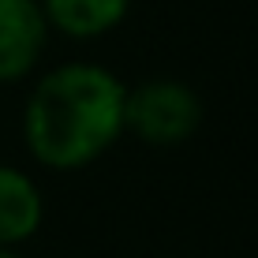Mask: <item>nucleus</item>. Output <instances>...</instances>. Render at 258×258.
I'll return each instance as SVG.
<instances>
[{
  "label": "nucleus",
  "instance_id": "nucleus-1",
  "mask_svg": "<svg viewBox=\"0 0 258 258\" xmlns=\"http://www.w3.org/2000/svg\"><path fill=\"white\" fill-rule=\"evenodd\" d=\"M127 83L97 60H64L38 75L23 105V142L34 165L79 172L127 135Z\"/></svg>",
  "mask_w": 258,
  "mask_h": 258
},
{
  "label": "nucleus",
  "instance_id": "nucleus-2",
  "mask_svg": "<svg viewBox=\"0 0 258 258\" xmlns=\"http://www.w3.org/2000/svg\"><path fill=\"white\" fill-rule=\"evenodd\" d=\"M123 127L154 150L183 146L202 127V101L180 79H146L139 86H127Z\"/></svg>",
  "mask_w": 258,
  "mask_h": 258
},
{
  "label": "nucleus",
  "instance_id": "nucleus-3",
  "mask_svg": "<svg viewBox=\"0 0 258 258\" xmlns=\"http://www.w3.org/2000/svg\"><path fill=\"white\" fill-rule=\"evenodd\" d=\"M41 0H0V86H15L38 71L49 49Z\"/></svg>",
  "mask_w": 258,
  "mask_h": 258
},
{
  "label": "nucleus",
  "instance_id": "nucleus-4",
  "mask_svg": "<svg viewBox=\"0 0 258 258\" xmlns=\"http://www.w3.org/2000/svg\"><path fill=\"white\" fill-rule=\"evenodd\" d=\"M45 225V195L30 172L0 161V247H23Z\"/></svg>",
  "mask_w": 258,
  "mask_h": 258
},
{
  "label": "nucleus",
  "instance_id": "nucleus-5",
  "mask_svg": "<svg viewBox=\"0 0 258 258\" xmlns=\"http://www.w3.org/2000/svg\"><path fill=\"white\" fill-rule=\"evenodd\" d=\"M135 0H41L52 34L71 41H97L127 19Z\"/></svg>",
  "mask_w": 258,
  "mask_h": 258
},
{
  "label": "nucleus",
  "instance_id": "nucleus-6",
  "mask_svg": "<svg viewBox=\"0 0 258 258\" xmlns=\"http://www.w3.org/2000/svg\"><path fill=\"white\" fill-rule=\"evenodd\" d=\"M0 258H23L19 247H0Z\"/></svg>",
  "mask_w": 258,
  "mask_h": 258
}]
</instances>
